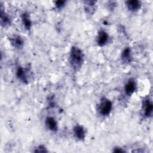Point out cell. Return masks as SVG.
<instances>
[{"instance_id":"e0dca14e","label":"cell","mask_w":153,"mask_h":153,"mask_svg":"<svg viewBox=\"0 0 153 153\" xmlns=\"http://www.w3.org/2000/svg\"><path fill=\"white\" fill-rule=\"evenodd\" d=\"M113 152H125V150L121 148L116 147V148H114Z\"/></svg>"},{"instance_id":"5b68a950","label":"cell","mask_w":153,"mask_h":153,"mask_svg":"<svg viewBox=\"0 0 153 153\" xmlns=\"http://www.w3.org/2000/svg\"><path fill=\"white\" fill-rule=\"evenodd\" d=\"M109 36L106 32L101 30L99 32L97 37V42L98 45L100 47L105 45L109 41Z\"/></svg>"},{"instance_id":"30bf717a","label":"cell","mask_w":153,"mask_h":153,"mask_svg":"<svg viewBox=\"0 0 153 153\" xmlns=\"http://www.w3.org/2000/svg\"><path fill=\"white\" fill-rule=\"evenodd\" d=\"M16 76L18 78V79L23 82V83L27 84L28 82L27 76L26 75V70L23 69L22 66H18L16 70Z\"/></svg>"},{"instance_id":"9c48e42d","label":"cell","mask_w":153,"mask_h":153,"mask_svg":"<svg viewBox=\"0 0 153 153\" xmlns=\"http://www.w3.org/2000/svg\"><path fill=\"white\" fill-rule=\"evenodd\" d=\"M128 10L130 11L134 12L137 11L141 7V4L139 1L131 0L126 2Z\"/></svg>"},{"instance_id":"3957f363","label":"cell","mask_w":153,"mask_h":153,"mask_svg":"<svg viewBox=\"0 0 153 153\" xmlns=\"http://www.w3.org/2000/svg\"><path fill=\"white\" fill-rule=\"evenodd\" d=\"M142 109L143 115L145 118H149L152 116L153 111V105L151 100L149 97H146L143 100Z\"/></svg>"},{"instance_id":"5bb4252c","label":"cell","mask_w":153,"mask_h":153,"mask_svg":"<svg viewBox=\"0 0 153 153\" xmlns=\"http://www.w3.org/2000/svg\"><path fill=\"white\" fill-rule=\"evenodd\" d=\"M87 3H88V5H86V8H85V10L87 11V13H90V14H93V12L94 11V1H89L87 2Z\"/></svg>"},{"instance_id":"4fadbf2b","label":"cell","mask_w":153,"mask_h":153,"mask_svg":"<svg viewBox=\"0 0 153 153\" xmlns=\"http://www.w3.org/2000/svg\"><path fill=\"white\" fill-rule=\"evenodd\" d=\"M23 26L27 30H30L32 26V22L30 19L29 16L27 13H23L21 16Z\"/></svg>"},{"instance_id":"52a82bcc","label":"cell","mask_w":153,"mask_h":153,"mask_svg":"<svg viewBox=\"0 0 153 153\" xmlns=\"http://www.w3.org/2000/svg\"><path fill=\"white\" fill-rule=\"evenodd\" d=\"M74 134L75 137L79 140H82L85 139V131L84 127L80 125H76L74 127Z\"/></svg>"},{"instance_id":"277c9868","label":"cell","mask_w":153,"mask_h":153,"mask_svg":"<svg viewBox=\"0 0 153 153\" xmlns=\"http://www.w3.org/2000/svg\"><path fill=\"white\" fill-rule=\"evenodd\" d=\"M137 88V85L135 80L133 78H131L128 80L124 87V91L126 94L130 96H131L136 90Z\"/></svg>"},{"instance_id":"ba28073f","label":"cell","mask_w":153,"mask_h":153,"mask_svg":"<svg viewBox=\"0 0 153 153\" xmlns=\"http://www.w3.org/2000/svg\"><path fill=\"white\" fill-rule=\"evenodd\" d=\"M45 125L47 128H48V130L52 131H56L57 130V123L56 121V120L52 117H47L46 118Z\"/></svg>"},{"instance_id":"9a60e30c","label":"cell","mask_w":153,"mask_h":153,"mask_svg":"<svg viewBox=\"0 0 153 153\" xmlns=\"http://www.w3.org/2000/svg\"><path fill=\"white\" fill-rule=\"evenodd\" d=\"M66 1H57L55 2V5L56 8L57 9H62L65 4Z\"/></svg>"},{"instance_id":"2e32d148","label":"cell","mask_w":153,"mask_h":153,"mask_svg":"<svg viewBox=\"0 0 153 153\" xmlns=\"http://www.w3.org/2000/svg\"><path fill=\"white\" fill-rule=\"evenodd\" d=\"M34 152H48V150L46 149V148L44 145H39L37 148L35 149Z\"/></svg>"},{"instance_id":"7a4b0ae2","label":"cell","mask_w":153,"mask_h":153,"mask_svg":"<svg viewBox=\"0 0 153 153\" xmlns=\"http://www.w3.org/2000/svg\"><path fill=\"white\" fill-rule=\"evenodd\" d=\"M112 103L111 101L106 97L102 98L97 108L99 114L102 116L108 115L112 110Z\"/></svg>"},{"instance_id":"6da1fadb","label":"cell","mask_w":153,"mask_h":153,"mask_svg":"<svg viewBox=\"0 0 153 153\" xmlns=\"http://www.w3.org/2000/svg\"><path fill=\"white\" fill-rule=\"evenodd\" d=\"M84 60V55L82 51L77 47H71L69 54V62L75 71H78L82 66Z\"/></svg>"},{"instance_id":"8992f818","label":"cell","mask_w":153,"mask_h":153,"mask_svg":"<svg viewBox=\"0 0 153 153\" xmlns=\"http://www.w3.org/2000/svg\"><path fill=\"white\" fill-rule=\"evenodd\" d=\"M9 41L11 44L17 49H21L24 45V41L19 35H14L9 38Z\"/></svg>"},{"instance_id":"7c38bea8","label":"cell","mask_w":153,"mask_h":153,"mask_svg":"<svg viewBox=\"0 0 153 153\" xmlns=\"http://www.w3.org/2000/svg\"><path fill=\"white\" fill-rule=\"evenodd\" d=\"M11 22L10 16L3 11L1 8V24L3 27H7L10 25Z\"/></svg>"},{"instance_id":"8fae6325","label":"cell","mask_w":153,"mask_h":153,"mask_svg":"<svg viewBox=\"0 0 153 153\" xmlns=\"http://www.w3.org/2000/svg\"><path fill=\"white\" fill-rule=\"evenodd\" d=\"M121 59L122 61L126 63H128L131 62L132 60L131 51L130 47H126L122 53H121Z\"/></svg>"}]
</instances>
